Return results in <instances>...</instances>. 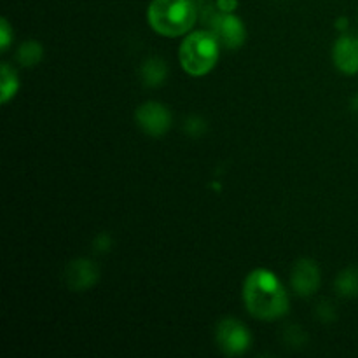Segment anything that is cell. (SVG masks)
I'll return each mask as SVG.
<instances>
[{
    "label": "cell",
    "instance_id": "5b68a950",
    "mask_svg": "<svg viewBox=\"0 0 358 358\" xmlns=\"http://www.w3.org/2000/svg\"><path fill=\"white\" fill-rule=\"evenodd\" d=\"M215 339L220 352L231 357L245 353L252 343L247 327L241 322L234 320V318H224L222 322H219L215 331Z\"/></svg>",
    "mask_w": 358,
    "mask_h": 358
},
{
    "label": "cell",
    "instance_id": "3957f363",
    "mask_svg": "<svg viewBox=\"0 0 358 358\" xmlns=\"http://www.w3.org/2000/svg\"><path fill=\"white\" fill-rule=\"evenodd\" d=\"M219 44L212 31L198 30L189 34L178 51L182 69L196 77L208 73L219 59Z\"/></svg>",
    "mask_w": 358,
    "mask_h": 358
},
{
    "label": "cell",
    "instance_id": "2e32d148",
    "mask_svg": "<svg viewBox=\"0 0 358 358\" xmlns=\"http://www.w3.org/2000/svg\"><path fill=\"white\" fill-rule=\"evenodd\" d=\"M10 44V27H9V21L3 17L2 21H0V48H2V51H6L7 48H9Z\"/></svg>",
    "mask_w": 358,
    "mask_h": 358
},
{
    "label": "cell",
    "instance_id": "ba28073f",
    "mask_svg": "<svg viewBox=\"0 0 358 358\" xmlns=\"http://www.w3.org/2000/svg\"><path fill=\"white\" fill-rule=\"evenodd\" d=\"M100 278V269L93 261L76 259L65 269V283L70 290H87Z\"/></svg>",
    "mask_w": 358,
    "mask_h": 358
},
{
    "label": "cell",
    "instance_id": "ac0fdd59",
    "mask_svg": "<svg viewBox=\"0 0 358 358\" xmlns=\"http://www.w3.org/2000/svg\"><path fill=\"white\" fill-rule=\"evenodd\" d=\"M238 7V0H217V9L220 13H234Z\"/></svg>",
    "mask_w": 358,
    "mask_h": 358
},
{
    "label": "cell",
    "instance_id": "9a60e30c",
    "mask_svg": "<svg viewBox=\"0 0 358 358\" xmlns=\"http://www.w3.org/2000/svg\"><path fill=\"white\" fill-rule=\"evenodd\" d=\"M317 315L322 322H332L336 320V310L329 301H324L322 304H318Z\"/></svg>",
    "mask_w": 358,
    "mask_h": 358
},
{
    "label": "cell",
    "instance_id": "277c9868",
    "mask_svg": "<svg viewBox=\"0 0 358 358\" xmlns=\"http://www.w3.org/2000/svg\"><path fill=\"white\" fill-rule=\"evenodd\" d=\"M205 24L210 27V31L217 37V41L227 49H238L243 45L247 38L243 21L233 13H215V10H205Z\"/></svg>",
    "mask_w": 358,
    "mask_h": 358
},
{
    "label": "cell",
    "instance_id": "52a82bcc",
    "mask_svg": "<svg viewBox=\"0 0 358 358\" xmlns=\"http://www.w3.org/2000/svg\"><path fill=\"white\" fill-rule=\"evenodd\" d=\"M292 289L297 296L310 297L320 287V269L311 259H301L292 269Z\"/></svg>",
    "mask_w": 358,
    "mask_h": 358
},
{
    "label": "cell",
    "instance_id": "d6986e66",
    "mask_svg": "<svg viewBox=\"0 0 358 358\" xmlns=\"http://www.w3.org/2000/svg\"><path fill=\"white\" fill-rule=\"evenodd\" d=\"M350 107H352V112H353V114L358 115V94H357V96H353L352 105H350Z\"/></svg>",
    "mask_w": 358,
    "mask_h": 358
},
{
    "label": "cell",
    "instance_id": "5bb4252c",
    "mask_svg": "<svg viewBox=\"0 0 358 358\" xmlns=\"http://www.w3.org/2000/svg\"><path fill=\"white\" fill-rule=\"evenodd\" d=\"M206 131V122L199 115H191L185 121V133L191 136H201Z\"/></svg>",
    "mask_w": 358,
    "mask_h": 358
},
{
    "label": "cell",
    "instance_id": "30bf717a",
    "mask_svg": "<svg viewBox=\"0 0 358 358\" xmlns=\"http://www.w3.org/2000/svg\"><path fill=\"white\" fill-rule=\"evenodd\" d=\"M140 76H142V80L145 86L149 87H157L161 84H164L168 77V66L166 62L163 58H157V56H152V58L145 59L140 69Z\"/></svg>",
    "mask_w": 358,
    "mask_h": 358
},
{
    "label": "cell",
    "instance_id": "7a4b0ae2",
    "mask_svg": "<svg viewBox=\"0 0 358 358\" xmlns=\"http://www.w3.org/2000/svg\"><path fill=\"white\" fill-rule=\"evenodd\" d=\"M198 9L192 0H152L147 10L150 28L164 37H178L194 27Z\"/></svg>",
    "mask_w": 358,
    "mask_h": 358
},
{
    "label": "cell",
    "instance_id": "8fae6325",
    "mask_svg": "<svg viewBox=\"0 0 358 358\" xmlns=\"http://www.w3.org/2000/svg\"><path fill=\"white\" fill-rule=\"evenodd\" d=\"M336 290L343 297H357L358 296V268L343 269L336 278Z\"/></svg>",
    "mask_w": 358,
    "mask_h": 358
},
{
    "label": "cell",
    "instance_id": "7c38bea8",
    "mask_svg": "<svg viewBox=\"0 0 358 358\" xmlns=\"http://www.w3.org/2000/svg\"><path fill=\"white\" fill-rule=\"evenodd\" d=\"M0 76H2V93H0V101H2V103H7L10 98L16 96L17 90H20V80H17V73L14 72V69H10L9 63H2Z\"/></svg>",
    "mask_w": 358,
    "mask_h": 358
},
{
    "label": "cell",
    "instance_id": "ffe728a7",
    "mask_svg": "<svg viewBox=\"0 0 358 358\" xmlns=\"http://www.w3.org/2000/svg\"><path fill=\"white\" fill-rule=\"evenodd\" d=\"M338 28H341V30H345L346 28V17H341V20H338V24H336Z\"/></svg>",
    "mask_w": 358,
    "mask_h": 358
},
{
    "label": "cell",
    "instance_id": "8992f818",
    "mask_svg": "<svg viewBox=\"0 0 358 358\" xmlns=\"http://www.w3.org/2000/svg\"><path fill=\"white\" fill-rule=\"evenodd\" d=\"M136 124L150 136H163L171 126V114L164 105L157 101H147L135 112Z\"/></svg>",
    "mask_w": 358,
    "mask_h": 358
},
{
    "label": "cell",
    "instance_id": "9c48e42d",
    "mask_svg": "<svg viewBox=\"0 0 358 358\" xmlns=\"http://www.w3.org/2000/svg\"><path fill=\"white\" fill-rule=\"evenodd\" d=\"M332 59L334 65L341 70L343 73L355 76L358 73V37L357 35H341L336 41L334 49H332Z\"/></svg>",
    "mask_w": 358,
    "mask_h": 358
},
{
    "label": "cell",
    "instance_id": "e0dca14e",
    "mask_svg": "<svg viewBox=\"0 0 358 358\" xmlns=\"http://www.w3.org/2000/svg\"><path fill=\"white\" fill-rule=\"evenodd\" d=\"M94 250L96 252H108L110 250V247H112V240H110V236H108V234H100V236L96 238V240H94Z\"/></svg>",
    "mask_w": 358,
    "mask_h": 358
},
{
    "label": "cell",
    "instance_id": "6da1fadb",
    "mask_svg": "<svg viewBox=\"0 0 358 358\" xmlns=\"http://www.w3.org/2000/svg\"><path fill=\"white\" fill-rule=\"evenodd\" d=\"M243 301L248 313L257 320H278L289 311V296L280 280L268 269H255L247 276Z\"/></svg>",
    "mask_w": 358,
    "mask_h": 358
},
{
    "label": "cell",
    "instance_id": "4fadbf2b",
    "mask_svg": "<svg viewBox=\"0 0 358 358\" xmlns=\"http://www.w3.org/2000/svg\"><path fill=\"white\" fill-rule=\"evenodd\" d=\"M44 56V49L38 42L35 41H27L20 45L17 49V62H20L21 66H35Z\"/></svg>",
    "mask_w": 358,
    "mask_h": 358
}]
</instances>
